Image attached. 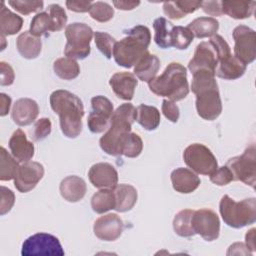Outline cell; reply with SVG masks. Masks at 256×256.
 Wrapping results in <instances>:
<instances>
[{"mask_svg": "<svg viewBox=\"0 0 256 256\" xmlns=\"http://www.w3.org/2000/svg\"><path fill=\"white\" fill-rule=\"evenodd\" d=\"M194 39V35L187 27L174 26L171 35V44L173 47L184 50L189 47Z\"/></svg>", "mask_w": 256, "mask_h": 256, "instance_id": "37", "label": "cell"}, {"mask_svg": "<svg viewBox=\"0 0 256 256\" xmlns=\"http://www.w3.org/2000/svg\"><path fill=\"white\" fill-rule=\"evenodd\" d=\"M219 211L228 226L242 228L256 221V199L248 198L236 202L228 195H224L220 200Z\"/></svg>", "mask_w": 256, "mask_h": 256, "instance_id": "7", "label": "cell"}, {"mask_svg": "<svg viewBox=\"0 0 256 256\" xmlns=\"http://www.w3.org/2000/svg\"><path fill=\"white\" fill-rule=\"evenodd\" d=\"M50 106L59 115L62 133L68 138L79 136L84 116V107L80 98L67 90H56L50 95Z\"/></svg>", "mask_w": 256, "mask_h": 256, "instance_id": "2", "label": "cell"}, {"mask_svg": "<svg viewBox=\"0 0 256 256\" xmlns=\"http://www.w3.org/2000/svg\"><path fill=\"white\" fill-rule=\"evenodd\" d=\"M8 4L12 6L16 11L23 15H28L32 12H36L43 8V1H8Z\"/></svg>", "mask_w": 256, "mask_h": 256, "instance_id": "44", "label": "cell"}, {"mask_svg": "<svg viewBox=\"0 0 256 256\" xmlns=\"http://www.w3.org/2000/svg\"><path fill=\"white\" fill-rule=\"evenodd\" d=\"M109 84L120 99L130 101L134 96L138 80L130 72H117L110 78Z\"/></svg>", "mask_w": 256, "mask_h": 256, "instance_id": "18", "label": "cell"}, {"mask_svg": "<svg viewBox=\"0 0 256 256\" xmlns=\"http://www.w3.org/2000/svg\"><path fill=\"white\" fill-rule=\"evenodd\" d=\"M136 121L145 130H155L160 124V112L154 106L141 104L136 109Z\"/></svg>", "mask_w": 256, "mask_h": 256, "instance_id": "29", "label": "cell"}, {"mask_svg": "<svg viewBox=\"0 0 256 256\" xmlns=\"http://www.w3.org/2000/svg\"><path fill=\"white\" fill-rule=\"evenodd\" d=\"M246 71V65L243 64L234 55L230 54L218 61L215 69V75L225 80H235L240 78Z\"/></svg>", "mask_w": 256, "mask_h": 256, "instance_id": "21", "label": "cell"}, {"mask_svg": "<svg viewBox=\"0 0 256 256\" xmlns=\"http://www.w3.org/2000/svg\"><path fill=\"white\" fill-rule=\"evenodd\" d=\"M136 121V108L131 103L120 105L113 113L107 132L100 138L101 149L112 156H120V144L124 136L131 132Z\"/></svg>", "mask_w": 256, "mask_h": 256, "instance_id": "5", "label": "cell"}, {"mask_svg": "<svg viewBox=\"0 0 256 256\" xmlns=\"http://www.w3.org/2000/svg\"><path fill=\"white\" fill-rule=\"evenodd\" d=\"M175 3L185 16L189 13H193L201 7V2L197 1H175Z\"/></svg>", "mask_w": 256, "mask_h": 256, "instance_id": "52", "label": "cell"}, {"mask_svg": "<svg viewBox=\"0 0 256 256\" xmlns=\"http://www.w3.org/2000/svg\"><path fill=\"white\" fill-rule=\"evenodd\" d=\"M93 2L91 1H66V6L69 10L74 12H88Z\"/></svg>", "mask_w": 256, "mask_h": 256, "instance_id": "51", "label": "cell"}, {"mask_svg": "<svg viewBox=\"0 0 256 256\" xmlns=\"http://www.w3.org/2000/svg\"><path fill=\"white\" fill-rule=\"evenodd\" d=\"M16 47L20 55L26 59H34L39 56L42 49V42L39 37L30 33L22 32L16 39Z\"/></svg>", "mask_w": 256, "mask_h": 256, "instance_id": "25", "label": "cell"}, {"mask_svg": "<svg viewBox=\"0 0 256 256\" xmlns=\"http://www.w3.org/2000/svg\"><path fill=\"white\" fill-rule=\"evenodd\" d=\"M49 31H52L51 18L48 12L37 13L31 20L30 24V33L36 37L47 35Z\"/></svg>", "mask_w": 256, "mask_h": 256, "instance_id": "36", "label": "cell"}, {"mask_svg": "<svg viewBox=\"0 0 256 256\" xmlns=\"http://www.w3.org/2000/svg\"><path fill=\"white\" fill-rule=\"evenodd\" d=\"M14 202H15V195L14 193L4 187V186H1V198H0V214L1 215H4L6 213H8L11 208L13 207L14 205Z\"/></svg>", "mask_w": 256, "mask_h": 256, "instance_id": "46", "label": "cell"}, {"mask_svg": "<svg viewBox=\"0 0 256 256\" xmlns=\"http://www.w3.org/2000/svg\"><path fill=\"white\" fill-rule=\"evenodd\" d=\"M91 207L98 214L115 208V195L113 189L104 188L96 192L91 198Z\"/></svg>", "mask_w": 256, "mask_h": 256, "instance_id": "31", "label": "cell"}, {"mask_svg": "<svg viewBox=\"0 0 256 256\" xmlns=\"http://www.w3.org/2000/svg\"><path fill=\"white\" fill-rule=\"evenodd\" d=\"M44 176V167L35 161L24 162L19 165L14 177V185L21 193H27L35 188Z\"/></svg>", "mask_w": 256, "mask_h": 256, "instance_id": "14", "label": "cell"}, {"mask_svg": "<svg viewBox=\"0 0 256 256\" xmlns=\"http://www.w3.org/2000/svg\"><path fill=\"white\" fill-rule=\"evenodd\" d=\"M91 106H92L93 112L104 114V115L108 116L109 118H111L114 113L112 102L108 98H106L102 95L94 96L91 99Z\"/></svg>", "mask_w": 256, "mask_h": 256, "instance_id": "43", "label": "cell"}, {"mask_svg": "<svg viewBox=\"0 0 256 256\" xmlns=\"http://www.w3.org/2000/svg\"><path fill=\"white\" fill-rule=\"evenodd\" d=\"M1 40H2V46H1V50H4L5 49V36L4 35H1Z\"/></svg>", "mask_w": 256, "mask_h": 256, "instance_id": "57", "label": "cell"}, {"mask_svg": "<svg viewBox=\"0 0 256 256\" xmlns=\"http://www.w3.org/2000/svg\"><path fill=\"white\" fill-rule=\"evenodd\" d=\"M115 195V210L126 212L131 210L137 202V190L129 184H117L112 188Z\"/></svg>", "mask_w": 256, "mask_h": 256, "instance_id": "24", "label": "cell"}, {"mask_svg": "<svg viewBox=\"0 0 256 256\" xmlns=\"http://www.w3.org/2000/svg\"><path fill=\"white\" fill-rule=\"evenodd\" d=\"M124 224L122 219L115 213H109L99 217L93 227L94 234L103 241H114L123 232Z\"/></svg>", "mask_w": 256, "mask_h": 256, "instance_id": "15", "label": "cell"}, {"mask_svg": "<svg viewBox=\"0 0 256 256\" xmlns=\"http://www.w3.org/2000/svg\"><path fill=\"white\" fill-rule=\"evenodd\" d=\"M38 114V104L30 98H20L16 100L11 111L12 120L19 126L30 125L36 120Z\"/></svg>", "mask_w": 256, "mask_h": 256, "instance_id": "17", "label": "cell"}, {"mask_svg": "<svg viewBox=\"0 0 256 256\" xmlns=\"http://www.w3.org/2000/svg\"><path fill=\"white\" fill-rule=\"evenodd\" d=\"M252 252L247 248V246L244 244V243H241V242H237V243H234L232 244L228 251H227V255H231V254H251Z\"/></svg>", "mask_w": 256, "mask_h": 256, "instance_id": "53", "label": "cell"}, {"mask_svg": "<svg viewBox=\"0 0 256 256\" xmlns=\"http://www.w3.org/2000/svg\"><path fill=\"white\" fill-rule=\"evenodd\" d=\"M48 13L51 18L52 32L62 30L67 23V15L65 10L58 4H51L48 7Z\"/></svg>", "mask_w": 256, "mask_h": 256, "instance_id": "40", "label": "cell"}, {"mask_svg": "<svg viewBox=\"0 0 256 256\" xmlns=\"http://www.w3.org/2000/svg\"><path fill=\"white\" fill-rule=\"evenodd\" d=\"M231 54L230 47L220 35H214L209 41H203L197 45L193 58L188 63L191 73L198 70H206L215 74L218 61Z\"/></svg>", "mask_w": 256, "mask_h": 256, "instance_id": "6", "label": "cell"}, {"mask_svg": "<svg viewBox=\"0 0 256 256\" xmlns=\"http://www.w3.org/2000/svg\"><path fill=\"white\" fill-rule=\"evenodd\" d=\"M0 180L8 181L14 179L18 170V162L4 147L0 148Z\"/></svg>", "mask_w": 256, "mask_h": 256, "instance_id": "35", "label": "cell"}, {"mask_svg": "<svg viewBox=\"0 0 256 256\" xmlns=\"http://www.w3.org/2000/svg\"><path fill=\"white\" fill-rule=\"evenodd\" d=\"M53 70L55 74L64 80H72L80 74V67L76 60L62 57L53 63Z\"/></svg>", "mask_w": 256, "mask_h": 256, "instance_id": "32", "label": "cell"}, {"mask_svg": "<svg viewBox=\"0 0 256 256\" xmlns=\"http://www.w3.org/2000/svg\"><path fill=\"white\" fill-rule=\"evenodd\" d=\"M88 178L96 188L112 189L117 185L118 173L113 165L101 162L91 166L88 171Z\"/></svg>", "mask_w": 256, "mask_h": 256, "instance_id": "16", "label": "cell"}, {"mask_svg": "<svg viewBox=\"0 0 256 256\" xmlns=\"http://www.w3.org/2000/svg\"><path fill=\"white\" fill-rule=\"evenodd\" d=\"M234 56L243 64H250L256 57V33L245 25H239L233 30Z\"/></svg>", "mask_w": 256, "mask_h": 256, "instance_id": "12", "label": "cell"}, {"mask_svg": "<svg viewBox=\"0 0 256 256\" xmlns=\"http://www.w3.org/2000/svg\"><path fill=\"white\" fill-rule=\"evenodd\" d=\"M203 11L210 16H221L223 14L221 9V1H203L201 2Z\"/></svg>", "mask_w": 256, "mask_h": 256, "instance_id": "49", "label": "cell"}, {"mask_svg": "<svg viewBox=\"0 0 256 256\" xmlns=\"http://www.w3.org/2000/svg\"><path fill=\"white\" fill-rule=\"evenodd\" d=\"M23 25V19L11 12L2 2L0 10V31L1 35H14L18 33Z\"/></svg>", "mask_w": 256, "mask_h": 256, "instance_id": "28", "label": "cell"}, {"mask_svg": "<svg viewBox=\"0 0 256 256\" xmlns=\"http://www.w3.org/2000/svg\"><path fill=\"white\" fill-rule=\"evenodd\" d=\"M94 41L98 50L107 59H110L113 54V48L116 43V40L106 32L96 31L94 33Z\"/></svg>", "mask_w": 256, "mask_h": 256, "instance_id": "38", "label": "cell"}, {"mask_svg": "<svg viewBox=\"0 0 256 256\" xmlns=\"http://www.w3.org/2000/svg\"><path fill=\"white\" fill-rule=\"evenodd\" d=\"M51 128L52 124L49 118H40L35 122L33 129L30 131L31 138L34 141L43 140L51 133Z\"/></svg>", "mask_w": 256, "mask_h": 256, "instance_id": "42", "label": "cell"}, {"mask_svg": "<svg viewBox=\"0 0 256 256\" xmlns=\"http://www.w3.org/2000/svg\"><path fill=\"white\" fill-rule=\"evenodd\" d=\"M149 89L157 96L173 102L184 99L189 93L186 68L177 62L168 64L164 72L148 82Z\"/></svg>", "mask_w": 256, "mask_h": 256, "instance_id": "4", "label": "cell"}, {"mask_svg": "<svg viewBox=\"0 0 256 256\" xmlns=\"http://www.w3.org/2000/svg\"><path fill=\"white\" fill-rule=\"evenodd\" d=\"M11 106V98L5 93L0 94V115L5 116L8 114Z\"/></svg>", "mask_w": 256, "mask_h": 256, "instance_id": "54", "label": "cell"}, {"mask_svg": "<svg viewBox=\"0 0 256 256\" xmlns=\"http://www.w3.org/2000/svg\"><path fill=\"white\" fill-rule=\"evenodd\" d=\"M67 43L64 48V55L71 59H84L91 51L90 42L94 33L85 23H71L65 28Z\"/></svg>", "mask_w": 256, "mask_h": 256, "instance_id": "8", "label": "cell"}, {"mask_svg": "<svg viewBox=\"0 0 256 256\" xmlns=\"http://www.w3.org/2000/svg\"><path fill=\"white\" fill-rule=\"evenodd\" d=\"M143 149V141L141 137L133 132L127 133L120 144V155H124L129 158H135L139 156Z\"/></svg>", "mask_w": 256, "mask_h": 256, "instance_id": "34", "label": "cell"}, {"mask_svg": "<svg viewBox=\"0 0 256 256\" xmlns=\"http://www.w3.org/2000/svg\"><path fill=\"white\" fill-rule=\"evenodd\" d=\"M255 231H256V229L252 228L246 233V236H245V240H246L245 245L251 252H253L255 250Z\"/></svg>", "mask_w": 256, "mask_h": 256, "instance_id": "56", "label": "cell"}, {"mask_svg": "<svg viewBox=\"0 0 256 256\" xmlns=\"http://www.w3.org/2000/svg\"><path fill=\"white\" fill-rule=\"evenodd\" d=\"M110 121L111 118L108 116L91 111L87 119V125L92 133H101L109 128Z\"/></svg>", "mask_w": 256, "mask_h": 256, "instance_id": "41", "label": "cell"}, {"mask_svg": "<svg viewBox=\"0 0 256 256\" xmlns=\"http://www.w3.org/2000/svg\"><path fill=\"white\" fill-rule=\"evenodd\" d=\"M226 166L230 169L233 180L241 181L246 185L255 187L256 181V149L251 144L240 156L229 159Z\"/></svg>", "mask_w": 256, "mask_h": 256, "instance_id": "10", "label": "cell"}, {"mask_svg": "<svg viewBox=\"0 0 256 256\" xmlns=\"http://www.w3.org/2000/svg\"><path fill=\"white\" fill-rule=\"evenodd\" d=\"M90 16L98 22H107L113 18L114 9L105 2H93L89 10Z\"/></svg>", "mask_w": 256, "mask_h": 256, "instance_id": "39", "label": "cell"}, {"mask_svg": "<svg viewBox=\"0 0 256 256\" xmlns=\"http://www.w3.org/2000/svg\"><path fill=\"white\" fill-rule=\"evenodd\" d=\"M0 68H1L0 84L2 86H9V85L13 84L15 74H14V71H13L12 67L8 63H6L4 61H1L0 62Z\"/></svg>", "mask_w": 256, "mask_h": 256, "instance_id": "48", "label": "cell"}, {"mask_svg": "<svg viewBox=\"0 0 256 256\" xmlns=\"http://www.w3.org/2000/svg\"><path fill=\"white\" fill-rule=\"evenodd\" d=\"M171 182L174 190L188 194L195 191L200 185V178L195 172L187 168H177L171 173Z\"/></svg>", "mask_w": 256, "mask_h": 256, "instance_id": "20", "label": "cell"}, {"mask_svg": "<svg viewBox=\"0 0 256 256\" xmlns=\"http://www.w3.org/2000/svg\"><path fill=\"white\" fill-rule=\"evenodd\" d=\"M123 32L127 36L115 43L112 56L119 66L131 68L148 52L151 34L150 30L143 25L134 26Z\"/></svg>", "mask_w": 256, "mask_h": 256, "instance_id": "3", "label": "cell"}, {"mask_svg": "<svg viewBox=\"0 0 256 256\" xmlns=\"http://www.w3.org/2000/svg\"><path fill=\"white\" fill-rule=\"evenodd\" d=\"M160 68V60L156 55L145 53L134 66V75L144 82H150L156 77Z\"/></svg>", "mask_w": 256, "mask_h": 256, "instance_id": "23", "label": "cell"}, {"mask_svg": "<svg viewBox=\"0 0 256 256\" xmlns=\"http://www.w3.org/2000/svg\"><path fill=\"white\" fill-rule=\"evenodd\" d=\"M61 196L68 202H78L86 194V183L85 181L75 175L67 176L64 178L59 186Z\"/></svg>", "mask_w": 256, "mask_h": 256, "instance_id": "22", "label": "cell"}, {"mask_svg": "<svg viewBox=\"0 0 256 256\" xmlns=\"http://www.w3.org/2000/svg\"><path fill=\"white\" fill-rule=\"evenodd\" d=\"M153 28L155 31V35H154L155 43L160 48H163V49L172 47L171 35H172V30L174 28L173 24L169 22L166 18L159 17L154 20Z\"/></svg>", "mask_w": 256, "mask_h": 256, "instance_id": "30", "label": "cell"}, {"mask_svg": "<svg viewBox=\"0 0 256 256\" xmlns=\"http://www.w3.org/2000/svg\"><path fill=\"white\" fill-rule=\"evenodd\" d=\"M23 256L35 255H64V250L57 237L48 233H36L28 237L22 244Z\"/></svg>", "mask_w": 256, "mask_h": 256, "instance_id": "11", "label": "cell"}, {"mask_svg": "<svg viewBox=\"0 0 256 256\" xmlns=\"http://www.w3.org/2000/svg\"><path fill=\"white\" fill-rule=\"evenodd\" d=\"M162 112L164 116L171 122L176 123L179 119V108L178 106L171 100H163L162 102Z\"/></svg>", "mask_w": 256, "mask_h": 256, "instance_id": "47", "label": "cell"}, {"mask_svg": "<svg viewBox=\"0 0 256 256\" xmlns=\"http://www.w3.org/2000/svg\"><path fill=\"white\" fill-rule=\"evenodd\" d=\"M113 4L116 8L121 10H132L136 8L140 2L139 1H113Z\"/></svg>", "mask_w": 256, "mask_h": 256, "instance_id": "55", "label": "cell"}, {"mask_svg": "<svg viewBox=\"0 0 256 256\" xmlns=\"http://www.w3.org/2000/svg\"><path fill=\"white\" fill-rule=\"evenodd\" d=\"M187 28L196 38L212 37L219 29V22L213 17H199L190 22Z\"/></svg>", "mask_w": 256, "mask_h": 256, "instance_id": "27", "label": "cell"}, {"mask_svg": "<svg viewBox=\"0 0 256 256\" xmlns=\"http://www.w3.org/2000/svg\"><path fill=\"white\" fill-rule=\"evenodd\" d=\"M194 211L191 209H184L178 212L173 219V229L180 237H191L195 235L192 228V215Z\"/></svg>", "mask_w": 256, "mask_h": 256, "instance_id": "33", "label": "cell"}, {"mask_svg": "<svg viewBox=\"0 0 256 256\" xmlns=\"http://www.w3.org/2000/svg\"><path fill=\"white\" fill-rule=\"evenodd\" d=\"M9 148L18 162H28L34 156V145L27 140L26 134L21 129L13 132L9 140Z\"/></svg>", "mask_w": 256, "mask_h": 256, "instance_id": "19", "label": "cell"}, {"mask_svg": "<svg viewBox=\"0 0 256 256\" xmlns=\"http://www.w3.org/2000/svg\"><path fill=\"white\" fill-rule=\"evenodd\" d=\"M183 159L186 165L197 174L210 175L218 168L214 154L200 143L189 145L183 152Z\"/></svg>", "mask_w": 256, "mask_h": 256, "instance_id": "9", "label": "cell"}, {"mask_svg": "<svg viewBox=\"0 0 256 256\" xmlns=\"http://www.w3.org/2000/svg\"><path fill=\"white\" fill-rule=\"evenodd\" d=\"M192 75L191 89L196 95L198 115L208 121L215 120L222 112V102L215 74L206 70H198Z\"/></svg>", "mask_w": 256, "mask_h": 256, "instance_id": "1", "label": "cell"}, {"mask_svg": "<svg viewBox=\"0 0 256 256\" xmlns=\"http://www.w3.org/2000/svg\"><path fill=\"white\" fill-rule=\"evenodd\" d=\"M210 176V181L218 186H224L233 181V175L230 169L225 165L217 168Z\"/></svg>", "mask_w": 256, "mask_h": 256, "instance_id": "45", "label": "cell"}, {"mask_svg": "<svg viewBox=\"0 0 256 256\" xmlns=\"http://www.w3.org/2000/svg\"><path fill=\"white\" fill-rule=\"evenodd\" d=\"M256 6L255 1L242 0H224L221 1V9L223 14H227L234 19L249 18Z\"/></svg>", "mask_w": 256, "mask_h": 256, "instance_id": "26", "label": "cell"}, {"mask_svg": "<svg viewBox=\"0 0 256 256\" xmlns=\"http://www.w3.org/2000/svg\"><path fill=\"white\" fill-rule=\"evenodd\" d=\"M163 11L166 16L170 19H181L185 17V15L180 11L178 6L176 5L175 1H170V2H164L163 4Z\"/></svg>", "mask_w": 256, "mask_h": 256, "instance_id": "50", "label": "cell"}, {"mask_svg": "<svg viewBox=\"0 0 256 256\" xmlns=\"http://www.w3.org/2000/svg\"><path fill=\"white\" fill-rule=\"evenodd\" d=\"M195 234L200 235L206 241H213L219 237L220 220L211 209L203 208L194 211L191 219Z\"/></svg>", "mask_w": 256, "mask_h": 256, "instance_id": "13", "label": "cell"}]
</instances>
